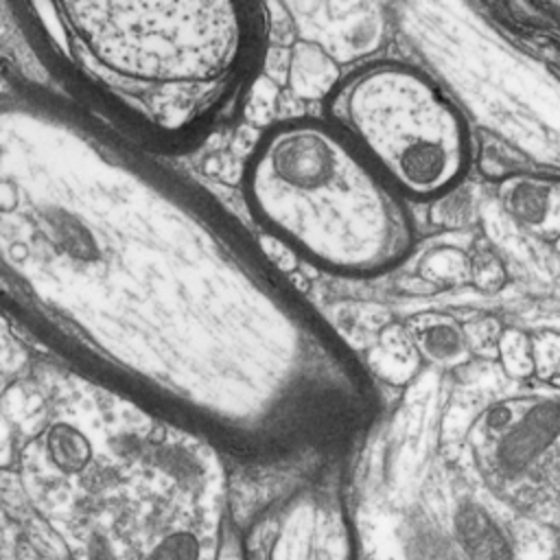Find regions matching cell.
<instances>
[{"label": "cell", "mask_w": 560, "mask_h": 560, "mask_svg": "<svg viewBox=\"0 0 560 560\" xmlns=\"http://www.w3.org/2000/svg\"><path fill=\"white\" fill-rule=\"evenodd\" d=\"M326 114L407 201L438 199L470 171L468 120L431 72L409 61L378 59L343 74Z\"/></svg>", "instance_id": "cell-2"}, {"label": "cell", "mask_w": 560, "mask_h": 560, "mask_svg": "<svg viewBox=\"0 0 560 560\" xmlns=\"http://www.w3.org/2000/svg\"><path fill=\"white\" fill-rule=\"evenodd\" d=\"M497 357L503 370L516 378H525L534 374V339L523 330H503L497 341Z\"/></svg>", "instance_id": "cell-10"}, {"label": "cell", "mask_w": 560, "mask_h": 560, "mask_svg": "<svg viewBox=\"0 0 560 560\" xmlns=\"http://www.w3.org/2000/svg\"><path fill=\"white\" fill-rule=\"evenodd\" d=\"M245 197L269 234L332 276L387 273L416 243L409 201L328 118L271 125L247 160Z\"/></svg>", "instance_id": "cell-1"}, {"label": "cell", "mask_w": 560, "mask_h": 560, "mask_svg": "<svg viewBox=\"0 0 560 560\" xmlns=\"http://www.w3.org/2000/svg\"><path fill=\"white\" fill-rule=\"evenodd\" d=\"M470 448L497 497L560 525V400L518 396L490 405L472 427Z\"/></svg>", "instance_id": "cell-3"}, {"label": "cell", "mask_w": 560, "mask_h": 560, "mask_svg": "<svg viewBox=\"0 0 560 560\" xmlns=\"http://www.w3.org/2000/svg\"><path fill=\"white\" fill-rule=\"evenodd\" d=\"M52 442H55V448H52L55 457L63 468H79L85 462L88 446L83 438L77 435L74 431L61 429L52 435Z\"/></svg>", "instance_id": "cell-12"}, {"label": "cell", "mask_w": 560, "mask_h": 560, "mask_svg": "<svg viewBox=\"0 0 560 560\" xmlns=\"http://www.w3.org/2000/svg\"><path fill=\"white\" fill-rule=\"evenodd\" d=\"M418 354L431 361H453L466 350V332L451 317L424 315L407 328Z\"/></svg>", "instance_id": "cell-7"}, {"label": "cell", "mask_w": 560, "mask_h": 560, "mask_svg": "<svg viewBox=\"0 0 560 560\" xmlns=\"http://www.w3.org/2000/svg\"><path fill=\"white\" fill-rule=\"evenodd\" d=\"M483 7L516 37L560 61V2H490Z\"/></svg>", "instance_id": "cell-5"}, {"label": "cell", "mask_w": 560, "mask_h": 560, "mask_svg": "<svg viewBox=\"0 0 560 560\" xmlns=\"http://www.w3.org/2000/svg\"><path fill=\"white\" fill-rule=\"evenodd\" d=\"M420 273L431 282L457 284L470 276V258L457 247H438L424 256Z\"/></svg>", "instance_id": "cell-11"}, {"label": "cell", "mask_w": 560, "mask_h": 560, "mask_svg": "<svg viewBox=\"0 0 560 560\" xmlns=\"http://www.w3.org/2000/svg\"><path fill=\"white\" fill-rule=\"evenodd\" d=\"M249 560H350L341 497L324 483H300L252 521Z\"/></svg>", "instance_id": "cell-4"}, {"label": "cell", "mask_w": 560, "mask_h": 560, "mask_svg": "<svg viewBox=\"0 0 560 560\" xmlns=\"http://www.w3.org/2000/svg\"><path fill=\"white\" fill-rule=\"evenodd\" d=\"M457 529L462 545L472 560H510V549L503 534L483 510L475 505L464 508Z\"/></svg>", "instance_id": "cell-8"}, {"label": "cell", "mask_w": 560, "mask_h": 560, "mask_svg": "<svg viewBox=\"0 0 560 560\" xmlns=\"http://www.w3.org/2000/svg\"><path fill=\"white\" fill-rule=\"evenodd\" d=\"M339 79L341 74L324 46L317 42H300L293 46L289 55L287 81L298 96L328 98Z\"/></svg>", "instance_id": "cell-6"}, {"label": "cell", "mask_w": 560, "mask_h": 560, "mask_svg": "<svg viewBox=\"0 0 560 560\" xmlns=\"http://www.w3.org/2000/svg\"><path fill=\"white\" fill-rule=\"evenodd\" d=\"M470 278L477 282L479 289L492 291L503 284V269L494 254L481 252L475 258H470Z\"/></svg>", "instance_id": "cell-13"}, {"label": "cell", "mask_w": 560, "mask_h": 560, "mask_svg": "<svg viewBox=\"0 0 560 560\" xmlns=\"http://www.w3.org/2000/svg\"><path fill=\"white\" fill-rule=\"evenodd\" d=\"M416 361H418V350H416L407 328H402L398 324L387 326L378 337L374 370L383 378H387L392 383H400L411 376Z\"/></svg>", "instance_id": "cell-9"}, {"label": "cell", "mask_w": 560, "mask_h": 560, "mask_svg": "<svg viewBox=\"0 0 560 560\" xmlns=\"http://www.w3.org/2000/svg\"><path fill=\"white\" fill-rule=\"evenodd\" d=\"M558 343H560V337H558ZM551 363H553V365H558V368H553L551 372H553V374H560V348L551 354Z\"/></svg>", "instance_id": "cell-14"}]
</instances>
